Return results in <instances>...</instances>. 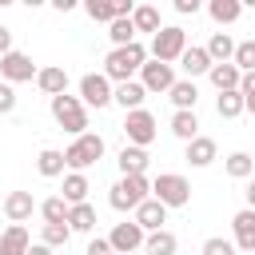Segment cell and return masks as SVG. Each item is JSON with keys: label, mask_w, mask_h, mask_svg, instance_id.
<instances>
[{"label": "cell", "mask_w": 255, "mask_h": 255, "mask_svg": "<svg viewBox=\"0 0 255 255\" xmlns=\"http://www.w3.org/2000/svg\"><path fill=\"white\" fill-rule=\"evenodd\" d=\"M147 191H151L147 175H120V183L112 187L108 203H112L116 211H135V207H139V203L147 199Z\"/></svg>", "instance_id": "cell-3"}, {"label": "cell", "mask_w": 255, "mask_h": 255, "mask_svg": "<svg viewBox=\"0 0 255 255\" xmlns=\"http://www.w3.org/2000/svg\"><path fill=\"white\" fill-rule=\"evenodd\" d=\"M171 131H175L183 143H191V139L199 135V120H195V112H175V116H171Z\"/></svg>", "instance_id": "cell-30"}, {"label": "cell", "mask_w": 255, "mask_h": 255, "mask_svg": "<svg viewBox=\"0 0 255 255\" xmlns=\"http://www.w3.org/2000/svg\"><path fill=\"white\" fill-rule=\"evenodd\" d=\"M131 28L155 36V32L163 28V24H159V8H155V4H135V12H131Z\"/></svg>", "instance_id": "cell-25"}, {"label": "cell", "mask_w": 255, "mask_h": 255, "mask_svg": "<svg viewBox=\"0 0 255 255\" xmlns=\"http://www.w3.org/2000/svg\"><path fill=\"white\" fill-rule=\"evenodd\" d=\"M143 227L135 223V219H128V223H116L112 227V235H108V243H112V251L116 255H135L139 247H143Z\"/></svg>", "instance_id": "cell-9"}, {"label": "cell", "mask_w": 255, "mask_h": 255, "mask_svg": "<svg viewBox=\"0 0 255 255\" xmlns=\"http://www.w3.org/2000/svg\"><path fill=\"white\" fill-rule=\"evenodd\" d=\"M207 12H211L215 24H235V20L243 16V4H239V0H211Z\"/></svg>", "instance_id": "cell-28"}, {"label": "cell", "mask_w": 255, "mask_h": 255, "mask_svg": "<svg viewBox=\"0 0 255 255\" xmlns=\"http://www.w3.org/2000/svg\"><path fill=\"white\" fill-rule=\"evenodd\" d=\"M116 163H120V175H143L147 171V147H131L128 143Z\"/></svg>", "instance_id": "cell-21"}, {"label": "cell", "mask_w": 255, "mask_h": 255, "mask_svg": "<svg viewBox=\"0 0 255 255\" xmlns=\"http://www.w3.org/2000/svg\"><path fill=\"white\" fill-rule=\"evenodd\" d=\"M215 151H219V147H215L211 135H195V139L187 143V155H183V159H187L191 167H207V163H215Z\"/></svg>", "instance_id": "cell-17"}, {"label": "cell", "mask_w": 255, "mask_h": 255, "mask_svg": "<svg viewBox=\"0 0 255 255\" xmlns=\"http://www.w3.org/2000/svg\"><path fill=\"white\" fill-rule=\"evenodd\" d=\"M231 231H235V239H231V243H235L239 251H255V211H251V207L235 211Z\"/></svg>", "instance_id": "cell-13"}, {"label": "cell", "mask_w": 255, "mask_h": 255, "mask_svg": "<svg viewBox=\"0 0 255 255\" xmlns=\"http://www.w3.org/2000/svg\"><path fill=\"white\" fill-rule=\"evenodd\" d=\"M100 155H104V135L84 131V135H76V143H72V147H64V167L84 171V167H92Z\"/></svg>", "instance_id": "cell-5"}, {"label": "cell", "mask_w": 255, "mask_h": 255, "mask_svg": "<svg viewBox=\"0 0 255 255\" xmlns=\"http://www.w3.org/2000/svg\"><path fill=\"white\" fill-rule=\"evenodd\" d=\"M36 171H40L44 179H56V175H64V151H56V147H44V151L36 155Z\"/></svg>", "instance_id": "cell-26"}, {"label": "cell", "mask_w": 255, "mask_h": 255, "mask_svg": "<svg viewBox=\"0 0 255 255\" xmlns=\"http://www.w3.org/2000/svg\"><path fill=\"white\" fill-rule=\"evenodd\" d=\"M52 120L64 128V131H72V135H84L88 131V108L80 104V96H56L52 100Z\"/></svg>", "instance_id": "cell-2"}, {"label": "cell", "mask_w": 255, "mask_h": 255, "mask_svg": "<svg viewBox=\"0 0 255 255\" xmlns=\"http://www.w3.org/2000/svg\"><path fill=\"white\" fill-rule=\"evenodd\" d=\"M203 255H235V243L223 235H211V239H203Z\"/></svg>", "instance_id": "cell-38"}, {"label": "cell", "mask_w": 255, "mask_h": 255, "mask_svg": "<svg viewBox=\"0 0 255 255\" xmlns=\"http://www.w3.org/2000/svg\"><path fill=\"white\" fill-rule=\"evenodd\" d=\"M124 135L131 147H147L155 139V116L147 108H135V112H124Z\"/></svg>", "instance_id": "cell-7"}, {"label": "cell", "mask_w": 255, "mask_h": 255, "mask_svg": "<svg viewBox=\"0 0 255 255\" xmlns=\"http://www.w3.org/2000/svg\"><path fill=\"white\" fill-rule=\"evenodd\" d=\"M207 80H211L219 92H239V80H243V72H239L235 64H211Z\"/></svg>", "instance_id": "cell-19"}, {"label": "cell", "mask_w": 255, "mask_h": 255, "mask_svg": "<svg viewBox=\"0 0 255 255\" xmlns=\"http://www.w3.org/2000/svg\"><path fill=\"white\" fill-rule=\"evenodd\" d=\"M243 112H251V116H255V96H243Z\"/></svg>", "instance_id": "cell-45"}, {"label": "cell", "mask_w": 255, "mask_h": 255, "mask_svg": "<svg viewBox=\"0 0 255 255\" xmlns=\"http://www.w3.org/2000/svg\"><path fill=\"white\" fill-rule=\"evenodd\" d=\"M179 68L187 72V80H195V76H207L211 72V60H207V52L203 48H183V56H179Z\"/></svg>", "instance_id": "cell-18"}, {"label": "cell", "mask_w": 255, "mask_h": 255, "mask_svg": "<svg viewBox=\"0 0 255 255\" xmlns=\"http://www.w3.org/2000/svg\"><path fill=\"white\" fill-rule=\"evenodd\" d=\"M84 255H112V243H108V239H92Z\"/></svg>", "instance_id": "cell-40"}, {"label": "cell", "mask_w": 255, "mask_h": 255, "mask_svg": "<svg viewBox=\"0 0 255 255\" xmlns=\"http://www.w3.org/2000/svg\"><path fill=\"white\" fill-rule=\"evenodd\" d=\"M72 239V227L68 223H44V231H40V243L52 251V247H64Z\"/></svg>", "instance_id": "cell-33"}, {"label": "cell", "mask_w": 255, "mask_h": 255, "mask_svg": "<svg viewBox=\"0 0 255 255\" xmlns=\"http://www.w3.org/2000/svg\"><path fill=\"white\" fill-rule=\"evenodd\" d=\"M175 12L179 16H195L199 12V0H175Z\"/></svg>", "instance_id": "cell-41"}, {"label": "cell", "mask_w": 255, "mask_h": 255, "mask_svg": "<svg viewBox=\"0 0 255 255\" xmlns=\"http://www.w3.org/2000/svg\"><path fill=\"white\" fill-rule=\"evenodd\" d=\"M24 255H52V251H48V247H44V243H32V247H28V251H24Z\"/></svg>", "instance_id": "cell-43"}, {"label": "cell", "mask_w": 255, "mask_h": 255, "mask_svg": "<svg viewBox=\"0 0 255 255\" xmlns=\"http://www.w3.org/2000/svg\"><path fill=\"white\" fill-rule=\"evenodd\" d=\"M135 223L143 227V235H151V231H163V223H167V207L159 203V199H143L139 207H135Z\"/></svg>", "instance_id": "cell-12"}, {"label": "cell", "mask_w": 255, "mask_h": 255, "mask_svg": "<svg viewBox=\"0 0 255 255\" xmlns=\"http://www.w3.org/2000/svg\"><path fill=\"white\" fill-rule=\"evenodd\" d=\"M139 84H143V92H171L175 68H171V64H159V60H147V64L139 68Z\"/></svg>", "instance_id": "cell-11"}, {"label": "cell", "mask_w": 255, "mask_h": 255, "mask_svg": "<svg viewBox=\"0 0 255 255\" xmlns=\"http://www.w3.org/2000/svg\"><path fill=\"white\" fill-rule=\"evenodd\" d=\"M8 52H12V32L0 24V56H8Z\"/></svg>", "instance_id": "cell-42"}, {"label": "cell", "mask_w": 255, "mask_h": 255, "mask_svg": "<svg viewBox=\"0 0 255 255\" xmlns=\"http://www.w3.org/2000/svg\"><path fill=\"white\" fill-rule=\"evenodd\" d=\"M80 104L84 108H108L112 104V80L104 72H88L80 80Z\"/></svg>", "instance_id": "cell-8"}, {"label": "cell", "mask_w": 255, "mask_h": 255, "mask_svg": "<svg viewBox=\"0 0 255 255\" xmlns=\"http://www.w3.org/2000/svg\"><path fill=\"white\" fill-rule=\"evenodd\" d=\"M231 64H235L239 72H255V40H239V44H235Z\"/></svg>", "instance_id": "cell-35"}, {"label": "cell", "mask_w": 255, "mask_h": 255, "mask_svg": "<svg viewBox=\"0 0 255 255\" xmlns=\"http://www.w3.org/2000/svg\"><path fill=\"white\" fill-rule=\"evenodd\" d=\"M143 64H147V48H143L139 40H131V44H124V48H112V52H108V60H104V76H108V80H116V84H128Z\"/></svg>", "instance_id": "cell-1"}, {"label": "cell", "mask_w": 255, "mask_h": 255, "mask_svg": "<svg viewBox=\"0 0 255 255\" xmlns=\"http://www.w3.org/2000/svg\"><path fill=\"white\" fill-rule=\"evenodd\" d=\"M32 211H36V199H32V191H8V195H4V215H8L12 223H24V219H32Z\"/></svg>", "instance_id": "cell-14"}, {"label": "cell", "mask_w": 255, "mask_h": 255, "mask_svg": "<svg viewBox=\"0 0 255 255\" xmlns=\"http://www.w3.org/2000/svg\"><path fill=\"white\" fill-rule=\"evenodd\" d=\"M175 247H179V239L163 227V231H151L147 239H143V251L147 255H175Z\"/></svg>", "instance_id": "cell-27"}, {"label": "cell", "mask_w": 255, "mask_h": 255, "mask_svg": "<svg viewBox=\"0 0 255 255\" xmlns=\"http://www.w3.org/2000/svg\"><path fill=\"white\" fill-rule=\"evenodd\" d=\"M0 239H4V231H0Z\"/></svg>", "instance_id": "cell-46"}, {"label": "cell", "mask_w": 255, "mask_h": 255, "mask_svg": "<svg viewBox=\"0 0 255 255\" xmlns=\"http://www.w3.org/2000/svg\"><path fill=\"white\" fill-rule=\"evenodd\" d=\"M28 247H32V239H28L24 223H12V227L4 231V239H0V255H24Z\"/></svg>", "instance_id": "cell-24"}, {"label": "cell", "mask_w": 255, "mask_h": 255, "mask_svg": "<svg viewBox=\"0 0 255 255\" xmlns=\"http://www.w3.org/2000/svg\"><path fill=\"white\" fill-rule=\"evenodd\" d=\"M84 12H88L92 20H100V24H112V20H116V0H88Z\"/></svg>", "instance_id": "cell-36"}, {"label": "cell", "mask_w": 255, "mask_h": 255, "mask_svg": "<svg viewBox=\"0 0 255 255\" xmlns=\"http://www.w3.org/2000/svg\"><path fill=\"white\" fill-rule=\"evenodd\" d=\"M40 215H44V223H68V203H64V195L44 199V203H40Z\"/></svg>", "instance_id": "cell-34"}, {"label": "cell", "mask_w": 255, "mask_h": 255, "mask_svg": "<svg viewBox=\"0 0 255 255\" xmlns=\"http://www.w3.org/2000/svg\"><path fill=\"white\" fill-rule=\"evenodd\" d=\"M203 52H207V60H211V64H231V56H235V40H231L227 32H215V36L207 40V48H203Z\"/></svg>", "instance_id": "cell-23"}, {"label": "cell", "mask_w": 255, "mask_h": 255, "mask_svg": "<svg viewBox=\"0 0 255 255\" xmlns=\"http://www.w3.org/2000/svg\"><path fill=\"white\" fill-rule=\"evenodd\" d=\"M247 207H251V211H255V179H251V183H247Z\"/></svg>", "instance_id": "cell-44"}, {"label": "cell", "mask_w": 255, "mask_h": 255, "mask_svg": "<svg viewBox=\"0 0 255 255\" xmlns=\"http://www.w3.org/2000/svg\"><path fill=\"white\" fill-rule=\"evenodd\" d=\"M112 100H116V104H120L124 112H135V108H143L147 92H143V84H139V80H128V84L112 88Z\"/></svg>", "instance_id": "cell-16"}, {"label": "cell", "mask_w": 255, "mask_h": 255, "mask_svg": "<svg viewBox=\"0 0 255 255\" xmlns=\"http://www.w3.org/2000/svg\"><path fill=\"white\" fill-rule=\"evenodd\" d=\"M251 171H255V159L247 151H231L227 155V175L231 179H251Z\"/></svg>", "instance_id": "cell-32"}, {"label": "cell", "mask_w": 255, "mask_h": 255, "mask_svg": "<svg viewBox=\"0 0 255 255\" xmlns=\"http://www.w3.org/2000/svg\"><path fill=\"white\" fill-rule=\"evenodd\" d=\"M16 112V88L12 84H0V116Z\"/></svg>", "instance_id": "cell-39"}, {"label": "cell", "mask_w": 255, "mask_h": 255, "mask_svg": "<svg viewBox=\"0 0 255 255\" xmlns=\"http://www.w3.org/2000/svg\"><path fill=\"white\" fill-rule=\"evenodd\" d=\"M183 48H187V32L179 24H163L151 36V60H159V64H175L183 56Z\"/></svg>", "instance_id": "cell-4"}, {"label": "cell", "mask_w": 255, "mask_h": 255, "mask_svg": "<svg viewBox=\"0 0 255 255\" xmlns=\"http://www.w3.org/2000/svg\"><path fill=\"white\" fill-rule=\"evenodd\" d=\"M151 199H159L163 207H183L191 199V183L179 171H163V175L151 179Z\"/></svg>", "instance_id": "cell-6"}, {"label": "cell", "mask_w": 255, "mask_h": 255, "mask_svg": "<svg viewBox=\"0 0 255 255\" xmlns=\"http://www.w3.org/2000/svg\"><path fill=\"white\" fill-rule=\"evenodd\" d=\"M215 112H219V120H235V116H243V96H239V92H219Z\"/></svg>", "instance_id": "cell-31"}, {"label": "cell", "mask_w": 255, "mask_h": 255, "mask_svg": "<svg viewBox=\"0 0 255 255\" xmlns=\"http://www.w3.org/2000/svg\"><path fill=\"white\" fill-rule=\"evenodd\" d=\"M108 36H112V44H116V48H124V44H131V40H135V28H131V16H128V20H112V24H108Z\"/></svg>", "instance_id": "cell-37"}, {"label": "cell", "mask_w": 255, "mask_h": 255, "mask_svg": "<svg viewBox=\"0 0 255 255\" xmlns=\"http://www.w3.org/2000/svg\"><path fill=\"white\" fill-rule=\"evenodd\" d=\"M88 191H92V183H88L84 171H68V175H64V203H68V207H72V203H88Z\"/></svg>", "instance_id": "cell-22"}, {"label": "cell", "mask_w": 255, "mask_h": 255, "mask_svg": "<svg viewBox=\"0 0 255 255\" xmlns=\"http://www.w3.org/2000/svg\"><path fill=\"white\" fill-rule=\"evenodd\" d=\"M36 88H40L44 96H52V100H56V96H64V92H68V72H64V68H56V64H52V68H40V72H36Z\"/></svg>", "instance_id": "cell-15"}, {"label": "cell", "mask_w": 255, "mask_h": 255, "mask_svg": "<svg viewBox=\"0 0 255 255\" xmlns=\"http://www.w3.org/2000/svg\"><path fill=\"white\" fill-rule=\"evenodd\" d=\"M167 96H171V104H175V112H195V100H199V88H195V80H175Z\"/></svg>", "instance_id": "cell-20"}, {"label": "cell", "mask_w": 255, "mask_h": 255, "mask_svg": "<svg viewBox=\"0 0 255 255\" xmlns=\"http://www.w3.org/2000/svg\"><path fill=\"white\" fill-rule=\"evenodd\" d=\"M68 227L72 231H92L96 227V207L92 203H72L68 207Z\"/></svg>", "instance_id": "cell-29"}, {"label": "cell", "mask_w": 255, "mask_h": 255, "mask_svg": "<svg viewBox=\"0 0 255 255\" xmlns=\"http://www.w3.org/2000/svg\"><path fill=\"white\" fill-rule=\"evenodd\" d=\"M36 64H32V56H24V52H8V56H0V76H4V84H24V80H36Z\"/></svg>", "instance_id": "cell-10"}]
</instances>
